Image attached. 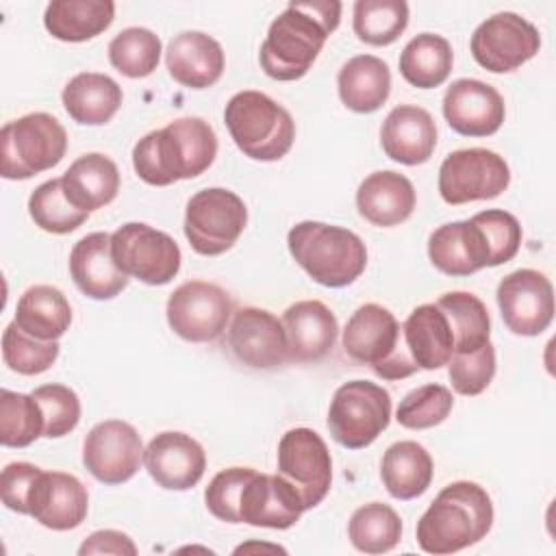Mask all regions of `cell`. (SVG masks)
I'll return each mask as SVG.
<instances>
[{"mask_svg":"<svg viewBox=\"0 0 556 556\" xmlns=\"http://www.w3.org/2000/svg\"><path fill=\"white\" fill-rule=\"evenodd\" d=\"M161 48V39L150 28L130 26L111 39L109 61L128 78H146L159 67Z\"/></svg>","mask_w":556,"mask_h":556,"instance_id":"obj_39","label":"cell"},{"mask_svg":"<svg viewBox=\"0 0 556 556\" xmlns=\"http://www.w3.org/2000/svg\"><path fill=\"white\" fill-rule=\"evenodd\" d=\"M447 367V376L456 393L480 395L495 376V348L489 341L476 352L452 354Z\"/></svg>","mask_w":556,"mask_h":556,"instance_id":"obj_46","label":"cell"},{"mask_svg":"<svg viewBox=\"0 0 556 556\" xmlns=\"http://www.w3.org/2000/svg\"><path fill=\"white\" fill-rule=\"evenodd\" d=\"M452 63L454 52L450 41L434 33H421L404 46L400 54V74L417 89H434L447 80Z\"/></svg>","mask_w":556,"mask_h":556,"instance_id":"obj_35","label":"cell"},{"mask_svg":"<svg viewBox=\"0 0 556 556\" xmlns=\"http://www.w3.org/2000/svg\"><path fill=\"white\" fill-rule=\"evenodd\" d=\"M28 213L35 222L46 232L52 235H67L76 230L89 213L78 211L65 195L61 178H52L41 182L28 198Z\"/></svg>","mask_w":556,"mask_h":556,"instance_id":"obj_41","label":"cell"},{"mask_svg":"<svg viewBox=\"0 0 556 556\" xmlns=\"http://www.w3.org/2000/svg\"><path fill=\"white\" fill-rule=\"evenodd\" d=\"M43 437V413L33 393L0 391V443L4 447H28Z\"/></svg>","mask_w":556,"mask_h":556,"instance_id":"obj_40","label":"cell"},{"mask_svg":"<svg viewBox=\"0 0 556 556\" xmlns=\"http://www.w3.org/2000/svg\"><path fill=\"white\" fill-rule=\"evenodd\" d=\"M508 182V163L486 148L454 150L439 167V193L443 202L454 206L497 198Z\"/></svg>","mask_w":556,"mask_h":556,"instance_id":"obj_11","label":"cell"},{"mask_svg":"<svg viewBox=\"0 0 556 556\" xmlns=\"http://www.w3.org/2000/svg\"><path fill=\"white\" fill-rule=\"evenodd\" d=\"M165 65L169 76L191 89H206L224 74V50L217 39L202 30L178 33L165 50Z\"/></svg>","mask_w":556,"mask_h":556,"instance_id":"obj_23","label":"cell"},{"mask_svg":"<svg viewBox=\"0 0 556 556\" xmlns=\"http://www.w3.org/2000/svg\"><path fill=\"white\" fill-rule=\"evenodd\" d=\"M341 20L339 0H295L269 24L258 61L274 80L302 78Z\"/></svg>","mask_w":556,"mask_h":556,"instance_id":"obj_1","label":"cell"},{"mask_svg":"<svg viewBox=\"0 0 556 556\" xmlns=\"http://www.w3.org/2000/svg\"><path fill=\"white\" fill-rule=\"evenodd\" d=\"M59 341H41L24 332L15 321H11L2 332V358L9 369L22 376H37L48 371L59 358Z\"/></svg>","mask_w":556,"mask_h":556,"instance_id":"obj_42","label":"cell"},{"mask_svg":"<svg viewBox=\"0 0 556 556\" xmlns=\"http://www.w3.org/2000/svg\"><path fill=\"white\" fill-rule=\"evenodd\" d=\"M217 156V135L202 117H180L148 132L132 148L137 176L154 187L195 178Z\"/></svg>","mask_w":556,"mask_h":556,"instance_id":"obj_2","label":"cell"},{"mask_svg":"<svg viewBox=\"0 0 556 556\" xmlns=\"http://www.w3.org/2000/svg\"><path fill=\"white\" fill-rule=\"evenodd\" d=\"M337 89L341 102L350 111L374 113L391 93L389 65L374 54H356L341 65Z\"/></svg>","mask_w":556,"mask_h":556,"instance_id":"obj_31","label":"cell"},{"mask_svg":"<svg viewBox=\"0 0 556 556\" xmlns=\"http://www.w3.org/2000/svg\"><path fill=\"white\" fill-rule=\"evenodd\" d=\"M502 93L476 78L454 80L443 96V117L452 130L465 137H489L504 124Z\"/></svg>","mask_w":556,"mask_h":556,"instance_id":"obj_18","label":"cell"},{"mask_svg":"<svg viewBox=\"0 0 556 556\" xmlns=\"http://www.w3.org/2000/svg\"><path fill=\"white\" fill-rule=\"evenodd\" d=\"M224 122L235 146L254 161L282 159L295 139V124L289 111L254 89L239 91L228 100Z\"/></svg>","mask_w":556,"mask_h":556,"instance_id":"obj_5","label":"cell"},{"mask_svg":"<svg viewBox=\"0 0 556 556\" xmlns=\"http://www.w3.org/2000/svg\"><path fill=\"white\" fill-rule=\"evenodd\" d=\"M113 17L111 0H52L43 13V26L54 39L78 43L104 33Z\"/></svg>","mask_w":556,"mask_h":556,"instance_id":"obj_34","label":"cell"},{"mask_svg":"<svg viewBox=\"0 0 556 556\" xmlns=\"http://www.w3.org/2000/svg\"><path fill=\"white\" fill-rule=\"evenodd\" d=\"M341 343L352 361L369 365L384 380H402L419 369L404 345L402 326L380 304L358 306L343 328Z\"/></svg>","mask_w":556,"mask_h":556,"instance_id":"obj_6","label":"cell"},{"mask_svg":"<svg viewBox=\"0 0 556 556\" xmlns=\"http://www.w3.org/2000/svg\"><path fill=\"white\" fill-rule=\"evenodd\" d=\"M497 306L506 328L521 337H536L554 319V287L536 269H517L497 285Z\"/></svg>","mask_w":556,"mask_h":556,"instance_id":"obj_15","label":"cell"},{"mask_svg":"<svg viewBox=\"0 0 556 556\" xmlns=\"http://www.w3.org/2000/svg\"><path fill=\"white\" fill-rule=\"evenodd\" d=\"M111 256L128 278L152 287L167 285L182 261L178 243L143 222H128L111 235Z\"/></svg>","mask_w":556,"mask_h":556,"instance_id":"obj_10","label":"cell"},{"mask_svg":"<svg viewBox=\"0 0 556 556\" xmlns=\"http://www.w3.org/2000/svg\"><path fill=\"white\" fill-rule=\"evenodd\" d=\"M482 232L486 252H489V267L504 265L513 261L521 245V226L517 217L504 208H486L471 217Z\"/></svg>","mask_w":556,"mask_h":556,"instance_id":"obj_44","label":"cell"},{"mask_svg":"<svg viewBox=\"0 0 556 556\" xmlns=\"http://www.w3.org/2000/svg\"><path fill=\"white\" fill-rule=\"evenodd\" d=\"M143 465L159 486L167 491H187L202 480L206 454L193 437L167 430L159 432L148 443L143 450Z\"/></svg>","mask_w":556,"mask_h":556,"instance_id":"obj_20","label":"cell"},{"mask_svg":"<svg viewBox=\"0 0 556 556\" xmlns=\"http://www.w3.org/2000/svg\"><path fill=\"white\" fill-rule=\"evenodd\" d=\"M434 465L430 452L417 441H397L387 447L380 463L384 489L395 500H415L428 491Z\"/></svg>","mask_w":556,"mask_h":556,"instance_id":"obj_32","label":"cell"},{"mask_svg":"<svg viewBox=\"0 0 556 556\" xmlns=\"http://www.w3.org/2000/svg\"><path fill=\"white\" fill-rule=\"evenodd\" d=\"M454 332V354H469L489 343L491 317L484 302L467 291H450L437 300Z\"/></svg>","mask_w":556,"mask_h":556,"instance_id":"obj_36","label":"cell"},{"mask_svg":"<svg viewBox=\"0 0 556 556\" xmlns=\"http://www.w3.org/2000/svg\"><path fill=\"white\" fill-rule=\"evenodd\" d=\"M228 345L235 358L252 369H274L289 361L282 319L265 308H239L228 326Z\"/></svg>","mask_w":556,"mask_h":556,"instance_id":"obj_17","label":"cell"},{"mask_svg":"<svg viewBox=\"0 0 556 556\" xmlns=\"http://www.w3.org/2000/svg\"><path fill=\"white\" fill-rule=\"evenodd\" d=\"M348 536L358 552L384 554L400 543L402 519L389 504L369 502L352 513Z\"/></svg>","mask_w":556,"mask_h":556,"instance_id":"obj_37","label":"cell"},{"mask_svg":"<svg viewBox=\"0 0 556 556\" xmlns=\"http://www.w3.org/2000/svg\"><path fill=\"white\" fill-rule=\"evenodd\" d=\"M352 15L356 37L369 46H389L408 26L404 0H356Z\"/></svg>","mask_w":556,"mask_h":556,"instance_id":"obj_38","label":"cell"},{"mask_svg":"<svg viewBox=\"0 0 556 556\" xmlns=\"http://www.w3.org/2000/svg\"><path fill=\"white\" fill-rule=\"evenodd\" d=\"M74 285L91 300H111L128 287V276L111 256V235L89 232L70 252Z\"/></svg>","mask_w":556,"mask_h":556,"instance_id":"obj_22","label":"cell"},{"mask_svg":"<svg viewBox=\"0 0 556 556\" xmlns=\"http://www.w3.org/2000/svg\"><path fill=\"white\" fill-rule=\"evenodd\" d=\"M67 150V132L50 113H28L0 130V172L7 180H26L52 169Z\"/></svg>","mask_w":556,"mask_h":556,"instance_id":"obj_7","label":"cell"},{"mask_svg":"<svg viewBox=\"0 0 556 556\" xmlns=\"http://www.w3.org/2000/svg\"><path fill=\"white\" fill-rule=\"evenodd\" d=\"M278 476L298 491L304 510L315 508L332 484V458L326 441L311 428L287 430L278 443Z\"/></svg>","mask_w":556,"mask_h":556,"instance_id":"obj_13","label":"cell"},{"mask_svg":"<svg viewBox=\"0 0 556 556\" xmlns=\"http://www.w3.org/2000/svg\"><path fill=\"white\" fill-rule=\"evenodd\" d=\"M282 326L289 341V361L315 363L321 361L337 341L339 324L334 313L319 300H300L282 315Z\"/></svg>","mask_w":556,"mask_h":556,"instance_id":"obj_25","label":"cell"},{"mask_svg":"<svg viewBox=\"0 0 556 556\" xmlns=\"http://www.w3.org/2000/svg\"><path fill=\"white\" fill-rule=\"evenodd\" d=\"M89 510L85 484L65 471H39L28 493V515L41 526L63 532L78 528Z\"/></svg>","mask_w":556,"mask_h":556,"instance_id":"obj_19","label":"cell"},{"mask_svg":"<svg viewBox=\"0 0 556 556\" xmlns=\"http://www.w3.org/2000/svg\"><path fill=\"white\" fill-rule=\"evenodd\" d=\"M67 200L85 213L111 204L119 191L117 165L100 152L78 156L61 176Z\"/></svg>","mask_w":556,"mask_h":556,"instance_id":"obj_29","label":"cell"},{"mask_svg":"<svg viewBox=\"0 0 556 556\" xmlns=\"http://www.w3.org/2000/svg\"><path fill=\"white\" fill-rule=\"evenodd\" d=\"M413 182L393 169L369 174L356 189V208L369 224L389 228L406 222L415 211Z\"/></svg>","mask_w":556,"mask_h":556,"instance_id":"obj_26","label":"cell"},{"mask_svg":"<svg viewBox=\"0 0 556 556\" xmlns=\"http://www.w3.org/2000/svg\"><path fill=\"white\" fill-rule=\"evenodd\" d=\"M473 61L493 72L506 74L528 63L541 48V35L526 17L502 11L486 17L469 41Z\"/></svg>","mask_w":556,"mask_h":556,"instance_id":"obj_14","label":"cell"},{"mask_svg":"<svg viewBox=\"0 0 556 556\" xmlns=\"http://www.w3.org/2000/svg\"><path fill=\"white\" fill-rule=\"evenodd\" d=\"M39 467L33 463H9L2 469L0 476V493H2V504L9 510H15L20 515H28V493L30 486L35 482V478L39 476Z\"/></svg>","mask_w":556,"mask_h":556,"instance_id":"obj_48","label":"cell"},{"mask_svg":"<svg viewBox=\"0 0 556 556\" xmlns=\"http://www.w3.org/2000/svg\"><path fill=\"white\" fill-rule=\"evenodd\" d=\"M248 224L243 200L228 189L208 187L193 193L185 211V237L193 252L219 256L230 250Z\"/></svg>","mask_w":556,"mask_h":556,"instance_id":"obj_9","label":"cell"},{"mask_svg":"<svg viewBox=\"0 0 556 556\" xmlns=\"http://www.w3.org/2000/svg\"><path fill=\"white\" fill-rule=\"evenodd\" d=\"M493 526L489 493L469 480H456L439 491L417 521V545L426 554H454L482 541Z\"/></svg>","mask_w":556,"mask_h":556,"instance_id":"obj_3","label":"cell"},{"mask_svg":"<svg viewBox=\"0 0 556 556\" xmlns=\"http://www.w3.org/2000/svg\"><path fill=\"white\" fill-rule=\"evenodd\" d=\"M454 395L443 384H424L404 395L395 410V419L400 426L408 430H426L434 428L452 413Z\"/></svg>","mask_w":556,"mask_h":556,"instance_id":"obj_43","label":"cell"},{"mask_svg":"<svg viewBox=\"0 0 556 556\" xmlns=\"http://www.w3.org/2000/svg\"><path fill=\"white\" fill-rule=\"evenodd\" d=\"M380 143L391 161L402 165H421L437 148V124L426 109L400 104L384 117Z\"/></svg>","mask_w":556,"mask_h":556,"instance_id":"obj_24","label":"cell"},{"mask_svg":"<svg viewBox=\"0 0 556 556\" xmlns=\"http://www.w3.org/2000/svg\"><path fill=\"white\" fill-rule=\"evenodd\" d=\"M78 554H117V556H135L137 545L132 539L119 530H98L83 541Z\"/></svg>","mask_w":556,"mask_h":556,"instance_id":"obj_49","label":"cell"},{"mask_svg":"<svg viewBox=\"0 0 556 556\" xmlns=\"http://www.w3.org/2000/svg\"><path fill=\"white\" fill-rule=\"evenodd\" d=\"M61 100L74 122L83 126H102L119 111L124 93L111 76L80 72L63 87Z\"/></svg>","mask_w":556,"mask_h":556,"instance_id":"obj_30","label":"cell"},{"mask_svg":"<svg viewBox=\"0 0 556 556\" xmlns=\"http://www.w3.org/2000/svg\"><path fill=\"white\" fill-rule=\"evenodd\" d=\"M304 513L298 491L282 478L254 473L248 478L239 500V521L256 528L287 530L300 521Z\"/></svg>","mask_w":556,"mask_h":556,"instance_id":"obj_21","label":"cell"},{"mask_svg":"<svg viewBox=\"0 0 556 556\" xmlns=\"http://www.w3.org/2000/svg\"><path fill=\"white\" fill-rule=\"evenodd\" d=\"M143 463L139 432L122 421L106 419L96 424L83 443V465L102 484L128 482Z\"/></svg>","mask_w":556,"mask_h":556,"instance_id":"obj_16","label":"cell"},{"mask_svg":"<svg viewBox=\"0 0 556 556\" xmlns=\"http://www.w3.org/2000/svg\"><path fill=\"white\" fill-rule=\"evenodd\" d=\"M250 549H271V552H285L282 547H278V545H258V543H254V545H239L235 552L237 554H241V552H250Z\"/></svg>","mask_w":556,"mask_h":556,"instance_id":"obj_50","label":"cell"},{"mask_svg":"<svg viewBox=\"0 0 556 556\" xmlns=\"http://www.w3.org/2000/svg\"><path fill=\"white\" fill-rule=\"evenodd\" d=\"M254 473L252 467H228L213 476L204 491L206 508L213 517L226 523H241L239 521V500L243 484Z\"/></svg>","mask_w":556,"mask_h":556,"instance_id":"obj_47","label":"cell"},{"mask_svg":"<svg viewBox=\"0 0 556 556\" xmlns=\"http://www.w3.org/2000/svg\"><path fill=\"white\" fill-rule=\"evenodd\" d=\"M430 263L447 276H469L489 267V252L476 222H450L428 237Z\"/></svg>","mask_w":556,"mask_h":556,"instance_id":"obj_27","label":"cell"},{"mask_svg":"<svg viewBox=\"0 0 556 556\" xmlns=\"http://www.w3.org/2000/svg\"><path fill=\"white\" fill-rule=\"evenodd\" d=\"M165 315L180 339L208 343L224 334L232 315V300L219 285L189 280L169 293Z\"/></svg>","mask_w":556,"mask_h":556,"instance_id":"obj_12","label":"cell"},{"mask_svg":"<svg viewBox=\"0 0 556 556\" xmlns=\"http://www.w3.org/2000/svg\"><path fill=\"white\" fill-rule=\"evenodd\" d=\"M293 261L317 282L330 289L352 285L367 265L363 239L341 226L300 222L287 235Z\"/></svg>","mask_w":556,"mask_h":556,"instance_id":"obj_4","label":"cell"},{"mask_svg":"<svg viewBox=\"0 0 556 556\" xmlns=\"http://www.w3.org/2000/svg\"><path fill=\"white\" fill-rule=\"evenodd\" d=\"M391 421V395L369 380L341 384L328 406V430L348 450L371 445Z\"/></svg>","mask_w":556,"mask_h":556,"instance_id":"obj_8","label":"cell"},{"mask_svg":"<svg viewBox=\"0 0 556 556\" xmlns=\"http://www.w3.org/2000/svg\"><path fill=\"white\" fill-rule=\"evenodd\" d=\"M402 339L419 369H439L454 354V332L437 304L415 306L402 324Z\"/></svg>","mask_w":556,"mask_h":556,"instance_id":"obj_28","label":"cell"},{"mask_svg":"<svg viewBox=\"0 0 556 556\" xmlns=\"http://www.w3.org/2000/svg\"><path fill=\"white\" fill-rule=\"evenodd\" d=\"M13 321L35 339L59 341L70 330L72 306L61 289L35 285L20 295Z\"/></svg>","mask_w":556,"mask_h":556,"instance_id":"obj_33","label":"cell"},{"mask_svg":"<svg viewBox=\"0 0 556 556\" xmlns=\"http://www.w3.org/2000/svg\"><path fill=\"white\" fill-rule=\"evenodd\" d=\"M43 413V437L61 439L70 434L80 421V400L74 389L65 384H41L33 391Z\"/></svg>","mask_w":556,"mask_h":556,"instance_id":"obj_45","label":"cell"}]
</instances>
